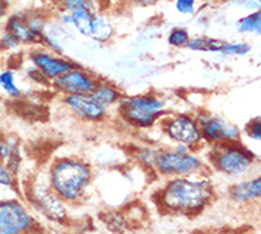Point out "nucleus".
<instances>
[{
  "label": "nucleus",
  "instance_id": "25",
  "mask_svg": "<svg viewBox=\"0 0 261 234\" xmlns=\"http://www.w3.org/2000/svg\"><path fill=\"white\" fill-rule=\"evenodd\" d=\"M157 150L159 149H153V147H140V149L137 150V153L134 154V157H136L144 167L153 169Z\"/></svg>",
  "mask_w": 261,
  "mask_h": 234
},
{
  "label": "nucleus",
  "instance_id": "1",
  "mask_svg": "<svg viewBox=\"0 0 261 234\" xmlns=\"http://www.w3.org/2000/svg\"><path fill=\"white\" fill-rule=\"evenodd\" d=\"M216 199V187L208 174L171 177L155 192L157 207L166 214L194 217Z\"/></svg>",
  "mask_w": 261,
  "mask_h": 234
},
{
  "label": "nucleus",
  "instance_id": "14",
  "mask_svg": "<svg viewBox=\"0 0 261 234\" xmlns=\"http://www.w3.org/2000/svg\"><path fill=\"white\" fill-rule=\"evenodd\" d=\"M228 199L236 204H248L260 200L261 178L260 176L244 178L228 187Z\"/></svg>",
  "mask_w": 261,
  "mask_h": 234
},
{
  "label": "nucleus",
  "instance_id": "3",
  "mask_svg": "<svg viewBox=\"0 0 261 234\" xmlns=\"http://www.w3.org/2000/svg\"><path fill=\"white\" fill-rule=\"evenodd\" d=\"M208 167L227 177H246L257 164L254 151L241 142L210 146L207 154Z\"/></svg>",
  "mask_w": 261,
  "mask_h": 234
},
{
  "label": "nucleus",
  "instance_id": "10",
  "mask_svg": "<svg viewBox=\"0 0 261 234\" xmlns=\"http://www.w3.org/2000/svg\"><path fill=\"white\" fill-rule=\"evenodd\" d=\"M196 120L201 130L203 143L208 146L241 142L240 128L220 114L201 112L196 116Z\"/></svg>",
  "mask_w": 261,
  "mask_h": 234
},
{
  "label": "nucleus",
  "instance_id": "9",
  "mask_svg": "<svg viewBox=\"0 0 261 234\" xmlns=\"http://www.w3.org/2000/svg\"><path fill=\"white\" fill-rule=\"evenodd\" d=\"M5 30L20 42V44H43V36L46 30V19L40 13L24 12V13L9 14L5 20Z\"/></svg>",
  "mask_w": 261,
  "mask_h": 234
},
{
  "label": "nucleus",
  "instance_id": "31",
  "mask_svg": "<svg viewBox=\"0 0 261 234\" xmlns=\"http://www.w3.org/2000/svg\"><path fill=\"white\" fill-rule=\"evenodd\" d=\"M197 234H246L243 233V231H237V230H221V231H212V230H208V231H200Z\"/></svg>",
  "mask_w": 261,
  "mask_h": 234
},
{
  "label": "nucleus",
  "instance_id": "32",
  "mask_svg": "<svg viewBox=\"0 0 261 234\" xmlns=\"http://www.w3.org/2000/svg\"><path fill=\"white\" fill-rule=\"evenodd\" d=\"M50 2H51L53 5H56V6H62V7H63V5H64V3H66V2H67V0H50Z\"/></svg>",
  "mask_w": 261,
  "mask_h": 234
},
{
  "label": "nucleus",
  "instance_id": "18",
  "mask_svg": "<svg viewBox=\"0 0 261 234\" xmlns=\"http://www.w3.org/2000/svg\"><path fill=\"white\" fill-rule=\"evenodd\" d=\"M227 40L216 39V37H207V36H200V37H190L187 43V49L193 51H205V53H221Z\"/></svg>",
  "mask_w": 261,
  "mask_h": 234
},
{
  "label": "nucleus",
  "instance_id": "11",
  "mask_svg": "<svg viewBox=\"0 0 261 234\" xmlns=\"http://www.w3.org/2000/svg\"><path fill=\"white\" fill-rule=\"evenodd\" d=\"M100 79L80 66L63 73L60 77L51 82V87L63 96L70 94H92L97 87Z\"/></svg>",
  "mask_w": 261,
  "mask_h": 234
},
{
  "label": "nucleus",
  "instance_id": "20",
  "mask_svg": "<svg viewBox=\"0 0 261 234\" xmlns=\"http://www.w3.org/2000/svg\"><path fill=\"white\" fill-rule=\"evenodd\" d=\"M237 30L239 33H253L260 35L261 32V13L260 9L254 10L250 14L243 16L240 20L237 21Z\"/></svg>",
  "mask_w": 261,
  "mask_h": 234
},
{
  "label": "nucleus",
  "instance_id": "26",
  "mask_svg": "<svg viewBox=\"0 0 261 234\" xmlns=\"http://www.w3.org/2000/svg\"><path fill=\"white\" fill-rule=\"evenodd\" d=\"M21 44L20 42L14 37L10 32H7V30H2L0 32V50H14L17 49V47H20Z\"/></svg>",
  "mask_w": 261,
  "mask_h": 234
},
{
  "label": "nucleus",
  "instance_id": "7",
  "mask_svg": "<svg viewBox=\"0 0 261 234\" xmlns=\"http://www.w3.org/2000/svg\"><path fill=\"white\" fill-rule=\"evenodd\" d=\"M42 226L30 207L17 197L0 200V234H40Z\"/></svg>",
  "mask_w": 261,
  "mask_h": 234
},
{
  "label": "nucleus",
  "instance_id": "21",
  "mask_svg": "<svg viewBox=\"0 0 261 234\" xmlns=\"http://www.w3.org/2000/svg\"><path fill=\"white\" fill-rule=\"evenodd\" d=\"M0 89L6 93L9 97L17 99L21 96V90L17 80H16V73L10 69L0 71Z\"/></svg>",
  "mask_w": 261,
  "mask_h": 234
},
{
  "label": "nucleus",
  "instance_id": "17",
  "mask_svg": "<svg viewBox=\"0 0 261 234\" xmlns=\"http://www.w3.org/2000/svg\"><path fill=\"white\" fill-rule=\"evenodd\" d=\"M114 35V28L112 21L107 17L101 16V14H96L90 21L89 26V32H87V37L92 39L94 42L106 43L109 42Z\"/></svg>",
  "mask_w": 261,
  "mask_h": 234
},
{
  "label": "nucleus",
  "instance_id": "2",
  "mask_svg": "<svg viewBox=\"0 0 261 234\" xmlns=\"http://www.w3.org/2000/svg\"><path fill=\"white\" fill-rule=\"evenodd\" d=\"M47 181L66 204H74L85 199L93 181V169L83 159L59 157L50 164Z\"/></svg>",
  "mask_w": 261,
  "mask_h": 234
},
{
  "label": "nucleus",
  "instance_id": "16",
  "mask_svg": "<svg viewBox=\"0 0 261 234\" xmlns=\"http://www.w3.org/2000/svg\"><path fill=\"white\" fill-rule=\"evenodd\" d=\"M92 94L94 99L100 101L103 106H106L107 109L117 106L120 103V100L123 99L120 89L113 83L106 82V80H99L97 87L94 89Z\"/></svg>",
  "mask_w": 261,
  "mask_h": 234
},
{
  "label": "nucleus",
  "instance_id": "30",
  "mask_svg": "<svg viewBox=\"0 0 261 234\" xmlns=\"http://www.w3.org/2000/svg\"><path fill=\"white\" fill-rule=\"evenodd\" d=\"M159 2H160V0H130V3H132L133 6H137V7L155 6Z\"/></svg>",
  "mask_w": 261,
  "mask_h": 234
},
{
  "label": "nucleus",
  "instance_id": "29",
  "mask_svg": "<svg viewBox=\"0 0 261 234\" xmlns=\"http://www.w3.org/2000/svg\"><path fill=\"white\" fill-rule=\"evenodd\" d=\"M9 0H0V24L6 20L9 16Z\"/></svg>",
  "mask_w": 261,
  "mask_h": 234
},
{
  "label": "nucleus",
  "instance_id": "5",
  "mask_svg": "<svg viewBox=\"0 0 261 234\" xmlns=\"http://www.w3.org/2000/svg\"><path fill=\"white\" fill-rule=\"evenodd\" d=\"M153 170L162 177L171 178L208 174L210 167L197 150L178 151L174 147H167L157 150Z\"/></svg>",
  "mask_w": 261,
  "mask_h": 234
},
{
  "label": "nucleus",
  "instance_id": "19",
  "mask_svg": "<svg viewBox=\"0 0 261 234\" xmlns=\"http://www.w3.org/2000/svg\"><path fill=\"white\" fill-rule=\"evenodd\" d=\"M63 10L70 14H97L99 5L97 0H67L63 5Z\"/></svg>",
  "mask_w": 261,
  "mask_h": 234
},
{
  "label": "nucleus",
  "instance_id": "8",
  "mask_svg": "<svg viewBox=\"0 0 261 234\" xmlns=\"http://www.w3.org/2000/svg\"><path fill=\"white\" fill-rule=\"evenodd\" d=\"M163 133L173 144H183L190 150H198L203 136L196 116L187 113L167 114L163 119Z\"/></svg>",
  "mask_w": 261,
  "mask_h": 234
},
{
  "label": "nucleus",
  "instance_id": "13",
  "mask_svg": "<svg viewBox=\"0 0 261 234\" xmlns=\"http://www.w3.org/2000/svg\"><path fill=\"white\" fill-rule=\"evenodd\" d=\"M63 103L79 119L90 123L106 120L109 109L93 97V94H70L63 96Z\"/></svg>",
  "mask_w": 261,
  "mask_h": 234
},
{
  "label": "nucleus",
  "instance_id": "33",
  "mask_svg": "<svg viewBox=\"0 0 261 234\" xmlns=\"http://www.w3.org/2000/svg\"><path fill=\"white\" fill-rule=\"evenodd\" d=\"M164 234H191V233H187V231H169V233H164Z\"/></svg>",
  "mask_w": 261,
  "mask_h": 234
},
{
  "label": "nucleus",
  "instance_id": "27",
  "mask_svg": "<svg viewBox=\"0 0 261 234\" xmlns=\"http://www.w3.org/2000/svg\"><path fill=\"white\" fill-rule=\"evenodd\" d=\"M174 7L178 13L184 16H193L197 10L196 0H174Z\"/></svg>",
  "mask_w": 261,
  "mask_h": 234
},
{
  "label": "nucleus",
  "instance_id": "6",
  "mask_svg": "<svg viewBox=\"0 0 261 234\" xmlns=\"http://www.w3.org/2000/svg\"><path fill=\"white\" fill-rule=\"evenodd\" d=\"M28 201L36 213L51 223L63 224L69 219L67 204L51 190L47 176L36 177L28 189Z\"/></svg>",
  "mask_w": 261,
  "mask_h": 234
},
{
  "label": "nucleus",
  "instance_id": "28",
  "mask_svg": "<svg viewBox=\"0 0 261 234\" xmlns=\"http://www.w3.org/2000/svg\"><path fill=\"white\" fill-rule=\"evenodd\" d=\"M246 135L254 140V142H260L261 140V121L260 117H254L253 120H250L246 126Z\"/></svg>",
  "mask_w": 261,
  "mask_h": 234
},
{
  "label": "nucleus",
  "instance_id": "15",
  "mask_svg": "<svg viewBox=\"0 0 261 234\" xmlns=\"http://www.w3.org/2000/svg\"><path fill=\"white\" fill-rule=\"evenodd\" d=\"M0 160L17 176L21 166L20 146L17 139L0 133Z\"/></svg>",
  "mask_w": 261,
  "mask_h": 234
},
{
  "label": "nucleus",
  "instance_id": "22",
  "mask_svg": "<svg viewBox=\"0 0 261 234\" xmlns=\"http://www.w3.org/2000/svg\"><path fill=\"white\" fill-rule=\"evenodd\" d=\"M0 189L17 190V176L0 160Z\"/></svg>",
  "mask_w": 261,
  "mask_h": 234
},
{
  "label": "nucleus",
  "instance_id": "23",
  "mask_svg": "<svg viewBox=\"0 0 261 234\" xmlns=\"http://www.w3.org/2000/svg\"><path fill=\"white\" fill-rule=\"evenodd\" d=\"M189 40H190V33L183 28H174L167 36V42L173 47H186Z\"/></svg>",
  "mask_w": 261,
  "mask_h": 234
},
{
  "label": "nucleus",
  "instance_id": "24",
  "mask_svg": "<svg viewBox=\"0 0 261 234\" xmlns=\"http://www.w3.org/2000/svg\"><path fill=\"white\" fill-rule=\"evenodd\" d=\"M250 51H251V46L248 43L226 42L224 47L221 50V55H226V56H246Z\"/></svg>",
  "mask_w": 261,
  "mask_h": 234
},
{
  "label": "nucleus",
  "instance_id": "4",
  "mask_svg": "<svg viewBox=\"0 0 261 234\" xmlns=\"http://www.w3.org/2000/svg\"><path fill=\"white\" fill-rule=\"evenodd\" d=\"M117 107L121 119L136 128L153 127L169 114L166 100L154 93L123 97Z\"/></svg>",
  "mask_w": 261,
  "mask_h": 234
},
{
  "label": "nucleus",
  "instance_id": "12",
  "mask_svg": "<svg viewBox=\"0 0 261 234\" xmlns=\"http://www.w3.org/2000/svg\"><path fill=\"white\" fill-rule=\"evenodd\" d=\"M29 60L32 62V66L42 73L50 83L57 77H60L63 73L69 71L77 64L71 62L63 56H59L55 51L47 49H35L30 51Z\"/></svg>",
  "mask_w": 261,
  "mask_h": 234
}]
</instances>
